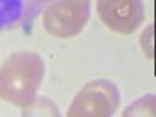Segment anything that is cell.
Segmentation results:
<instances>
[{
  "instance_id": "1",
  "label": "cell",
  "mask_w": 156,
  "mask_h": 117,
  "mask_svg": "<svg viewBox=\"0 0 156 117\" xmlns=\"http://www.w3.org/2000/svg\"><path fill=\"white\" fill-rule=\"evenodd\" d=\"M45 75V62L31 50H19L0 66V98L25 108L37 97Z\"/></svg>"
},
{
  "instance_id": "2",
  "label": "cell",
  "mask_w": 156,
  "mask_h": 117,
  "mask_svg": "<svg viewBox=\"0 0 156 117\" xmlns=\"http://www.w3.org/2000/svg\"><path fill=\"white\" fill-rule=\"evenodd\" d=\"M120 105L119 89L112 81L94 80L78 92L67 111L69 117H111Z\"/></svg>"
},
{
  "instance_id": "3",
  "label": "cell",
  "mask_w": 156,
  "mask_h": 117,
  "mask_svg": "<svg viewBox=\"0 0 156 117\" xmlns=\"http://www.w3.org/2000/svg\"><path fill=\"white\" fill-rule=\"evenodd\" d=\"M42 14V23L48 34L72 37L80 33L89 20L90 0H53Z\"/></svg>"
},
{
  "instance_id": "4",
  "label": "cell",
  "mask_w": 156,
  "mask_h": 117,
  "mask_svg": "<svg viewBox=\"0 0 156 117\" xmlns=\"http://www.w3.org/2000/svg\"><path fill=\"white\" fill-rule=\"evenodd\" d=\"M97 14L115 33L129 34L145 19L142 0H97Z\"/></svg>"
},
{
  "instance_id": "5",
  "label": "cell",
  "mask_w": 156,
  "mask_h": 117,
  "mask_svg": "<svg viewBox=\"0 0 156 117\" xmlns=\"http://www.w3.org/2000/svg\"><path fill=\"white\" fill-rule=\"evenodd\" d=\"M53 0H0V33L19 28H31Z\"/></svg>"
},
{
  "instance_id": "6",
  "label": "cell",
  "mask_w": 156,
  "mask_h": 117,
  "mask_svg": "<svg viewBox=\"0 0 156 117\" xmlns=\"http://www.w3.org/2000/svg\"><path fill=\"white\" fill-rule=\"evenodd\" d=\"M22 115L27 117H36V115H44V117H58L61 115L58 106L47 97H36L28 106L22 108Z\"/></svg>"
},
{
  "instance_id": "7",
  "label": "cell",
  "mask_w": 156,
  "mask_h": 117,
  "mask_svg": "<svg viewBox=\"0 0 156 117\" xmlns=\"http://www.w3.org/2000/svg\"><path fill=\"white\" fill-rule=\"evenodd\" d=\"M129 115L153 117L154 115V95L153 94H145V95L139 97L137 100H134L123 112V117H129Z\"/></svg>"
},
{
  "instance_id": "8",
  "label": "cell",
  "mask_w": 156,
  "mask_h": 117,
  "mask_svg": "<svg viewBox=\"0 0 156 117\" xmlns=\"http://www.w3.org/2000/svg\"><path fill=\"white\" fill-rule=\"evenodd\" d=\"M153 31H154V27H153V23H150V27H147L145 31L140 36V47L150 59L154 58V53H153V48H154L153 47Z\"/></svg>"
}]
</instances>
